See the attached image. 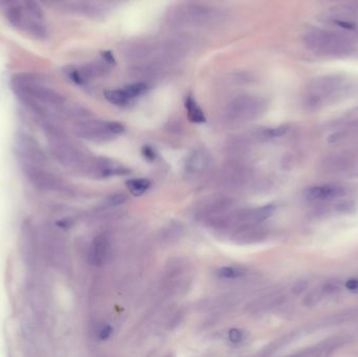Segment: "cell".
<instances>
[{
    "label": "cell",
    "mask_w": 358,
    "mask_h": 357,
    "mask_svg": "<svg viewBox=\"0 0 358 357\" xmlns=\"http://www.w3.org/2000/svg\"><path fill=\"white\" fill-rule=\"evenodd\" d=\"M13 87L16 94L29 103H43L52 106H61L65 97L59 91L50 88L33 78L16 76L13 81Z\"/></svg>",
    "instance_id": "1"
},
{
    "label": "cell",
    "mask_w": 358,
    "mask_h": 357,
    "mask_svg": "<svg viewBox=\"0 0 358 357\" xmlns=\"http://www.w3.org/2000/svg\"><path fill=\"white\" fill-rule=\"evenodd\" d=\"M305 41L315 52L325 55H342L350 47V42L346 38L325 31H314L307 34Z\"/></svg>",
    "instance_id": "2"
},
{
    "label": "cell",
    "mask_w": 358,
    "mask_h": 357,
    "mask_svg": "<svg viewBox=\"0 0 358 357\" xmlns=\"http://www.w3.org/2000/svg\"><path fill=\"white\" fill-rule=\"evenodd\" d=\"M260 103L252 96H240L232 102L228 107V115L234 118H245L259 110Z\"/></svg>",
    "instance_id": "3"
},
{
    "label": "cell",
    "mask_w": 358,
    "mask_h": 357,
    "mask_svg": "<svg viewBox=\"0 0 358 357\" xmlns=\"http://www.w3.org/2000/svg\"><path fill=\"white\" fill-rule=\"evenodd\" d=\"M109 253V243L106 237L97 236L93 239L90 246L89 258L90 262L95 265H101L105 263Z\"/></svg>",
    "instance_id": "4"
},
{
    "label": "cell",
    "mask_w": 358,
    "mask_h": 357,
    "mask_svg": "<svg viewBox=\"0 0 358 357\" xmlns=\"http://www.w3.org/2000/svg\"><path fill=\"white\" fill-rule=\"evenodd\" d=\"M345 194V190L337 186H319L312 187L306 191V197L312 200H327L341 197Z\"/></svg>",
    "instance_id": "5"
},
{
    "label": "cell",
    "mask_w": 358,
    "mask_h": 357,
    "mask_svg": "<svg viewBox=\"0 0 358 357\" xmlns=\"http://www.w3.org/2000/svg\"><path fill=\"white\" fill-rule=\"evenodd\" d=\"M22 29L36 40H44L47 36L46 25L42 19L32 17L30 19H25Z\"/></svg>",
    "instance_id": "6"
},
{
    "label": "cell",
    "mask_w": 358,
    "mask_h": 357,
    "mask_svg": "<svg viewBox=\"0 0 358 357\" xmlns=\"http://www.w3.org/2000/svg\"><path fill=\"white\" fill-rule=\"evenodd\" d=\"M4 13L7 21L12 25V27L17 29L23 28V24L25 21L24 9L19 3L4 9Z\"/></svg>",
    "instance_id": "7"
},
{
    "label": "cell",
    "mask_w": 358,
    "mask_h": 357,
    "mask_svg": "<svg viewBox=\"0 0 358 357\" xmlns=\"http://www.w3.org/2000/svg\"><path fill=\"white\" fill-rule=\"evenodd\" d=\"M185 104H186L188 116H189L191 122L199 123V124L206 122V115H204L203 111L198 106V104L196 103V101L194 100V97L192 95H189L187 97Z\"/></svg>",
    "instance_id": "8"
},
{
    "label": "cell",
    "mask_w": 358,
    "mask_h": 357,
    "mask_svg": "<svg viewBox=\"0 0 358 357\" xmlns=\"http://www.w3.org/2000/svg\"><path fill=\"white\" fill-rule=\"evenodd\" d=\"M105 97L110 102L111 104L116 106H126L129 103L130 98L127 96L124 89H115V90H108L105 93Z\"/></svg>",
    "instance_id": "9"
},
{
    "label": "cell",
    "mask_w": 358,
    "mask_h": 357,
    "mask_svg": "<svg viewBox=\"0 0 358 357\" xmlns=\"http://www.w3.org/2000/svg\"><path fill=\"white\" fill-rule=\"evenodd\" d=\"M22 2L23 9L28 12L30 17L43 20V11L36 0H22Z\"/></svg>",
    "instance_id": "10"
},
{
    "label": "cell",
    "mask_w": 358,
    "mask_h": 357,
    "mask_svg": "<svg viewBox=\"0 0 358 357\" xmlns=\"http://www.w3.org/2000/svg\"><path fill=\"white\" fill-rule=\"evenodd\" d=\"M127 187L134 196H141L150 187V183L147 180H132L127 183Z\"/></svg>",
    "instance_id": "11"
},
{
    "label": "cell",
    "mask_w": 358,
    "mask_h": 357,
    "mask_svg": "<svg viewBox=\"0 0 358 357\" xmlns=\"http://www.w3.org/2000/svg\"><path fill=\"white\" fill-rule=\"evenodd\" d=\"M123 89H124L125 93L127 94V96L131 100V98L140 96L141 94L146 92L148 89V85L146 83H143V82H137V83H134L131 85H128Z\"/></svg>",
    "instance_id": "12"
},
{
    "label": "cell",
    "mask_w": 358,
    "mask_h": 357,
    "mask_svg": "<svg viewBox=\"0 0 358 357\" xmlns=\"http://www.w3.org/2000/svg\"><path fill=\"white\" fill-rule=\"evenodd\" d=\"M218 273L222 277L235 279V277H239L240 275H242L243 271L241 269L235 268V267H222L221 269L218 270Z\"/></svg>",
    "instance_id": "13"
},
{
    "label": "cell",
    "mask_w": 358,
    "mask_h": 357,
    "mask_svg": "<svg viewBox=\"0 0 358 357\" xmlns=\"http://www.w3.org/2000/svg\"><path fill=\"white\" fill-rule=\"evenodd\" d=\"M288 128L286 126H281V127H276V128L273 129H269L266 131V135L269 137H276V136H281L287 132Z\"/></svg>",
    "instance_id": "14"
},
{
    "label": "cell",
    "mask_w": 358,
    "mask_h": 357,
    "mask_svg": "<svg viewBox=\"0 0 358 357\" xmlns=\"http://www.w3.org/2000/svg\"><path fill=\"white\" fill-rule=\"evenodd\" d=\"M107 129L109 131V133L112 134H118L122 133L125 129V127L116 122H112V123H107Z\"/></svg>",
    "instance_id": "15"
},
{
    "label": "cell",
    "mask_w": 358,
    "mask_h": 357,
    "mask_svg": "<svg viewBox=\"0 0 358 357\" xmlns=\"http://www.w3.org/2000/svg\"><path fill=\"white\" fill-rule=\"evenodd\" d=\"M228 338H229V340H231L232 343H239L243 339V333L238 329H232L231 331H229Z\"/></svg>",
    "instance_id": "16"
},
{
    "label": "cell",
    "mask_w": 358,
    "mask_h": 357,
    "mask_svg": "<svg viewBox=\"0 0 358 357\" xmlns=\"http://www.w3.org/2000/svg\"><path fill=\"white\" fill-rule=\"evenodd\" d=\"M346 288L352 292H358V280L352 279L346 282Z\"/></svg>",
    "instance_id": "17"
},
{
    "label": "cell",
    "mask_w": 358,
    "mask_h": 357,
    "mask_svg": "<svg viewBox=\"0 0 358 357\" xmlns=\"http://www.w3.org/2000/svg\"><path fill=\"white\" fill-rule=\"evenodd\" d=\"M125 200H126V196L118 194V195H114V196L110 197L109 202H110V205H112V206H118V205H122Z\"/></svg>",
    "instance_id": "18"
},
{
    "label": "cell",
    "mask_w": 358,
    "mask_h": 357,
    "mask_svg": "<svg viewBox=\"0 0 358 357\" xmlns=\"http://www.w3.org/2000/svg\"><path fill=\"white\" fill-rule=\"evenodd\" d=\"M143 154L149 161H153V160L155 158V152L151 147H144Z\"/></svg>",
    "instance_id": "19"
},
{
    "label": "cell",
    "mask_w": 358,
    "mask_h": 357,
    "mask_svg": "<svg viewBox=\"0 0 358 357\" xmlns=\"http://www.w3.org/2000/svg\"><path fill=\"white\" fill-rule=\"evenodd\" d=\"M111 332H112L111 327H109V326L104 327L100 332V339L101 340H107L111 335Z\"/></svg>",
    "instance_id": "20"
},
{
    "label": "cell",
    "mask_w": 358,
    "mask_h": 357,
    "mask_svg": "<svg viewBox=\"0 0 358 357\" xmlns=\"http://www.w3.org/2000/svg\"><path fill=\"white\" fill-rule=\"evenodd\" d=\"M102 55H103L104 60H106L108 63H114L115 62L114 61V57H113L111 52H104Z\"/></svg>",
    "instance_id": "21"
}]
</instances>
